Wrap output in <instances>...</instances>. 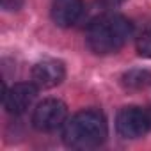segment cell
<instances>
[{"mask_svg": "<svg viewBox=\"0 0 151 151\" xmlns=\"http://www.w3.org/2000/svg\"><path fill=\"white\" fill-rule=\"evenodd\" d=\"M22 6V0H2L4 9H18Z\"/></svg>", "mask_w": 151, "mask_h": 151, "instance_id": "obj_10", "label": "cell"}, {"mask_svg": "<svg viewBox=\"0 0 151 151\" xmlns=\"http://www.w3.org/2000/svg\"><path fill=\"white\" fill-rule=\"evenodd\" d=\"M123 86L126 89H144L151 84V71L147 69H130L123 75Z\"/></svg>", "mask_w": 151, "mask_h": 151, "instance_id": "obj_8", "label": "cell"}, {"mask_svg": "<svg viewBox=\"0 0 151 151\" xmlns=\"http://www.w3.org/2000/svg\"><path fill=\"white\" fill-rule=\"evenodd\" d=\"M107 119L100 110H82L62 126V140L71 149H94L107 139Z\"/></svg>", "mask_w": 151, "mask_h": 151, "instance_id": "obj_1", "label": "cell"}, {"mask_svg": "<svg viewBox=\"0 0 151 151\" xmlns=\"http://www.w3.org/2000/svg\"><path fill=\"white\" fill-rule=\"evenodd\" d=\"M100 2L103 4V6H109V7H114V6H119V4H123L124 0H100Z\"/></svg>", "mask_w": 151, "mask_h": 151, "instance_id": "obj_11", "label": "cell"}, {"mask_svg": "<svg viewBox=\"0 0 151 151\" xmlns=\"http://www.w3.org/2000/svg\"><path fill=\"white\" fill-rule=\"evenodd\" d=\"M133 32L132 22L121 14H103L96 18L86 34L87 46L100 55L116 53L121 50Z\"/></svg>", "mask_w": 151, "mask_h": 151, "instance_id": "obj_2", "label": "cell"}, {"mask_svg": "<svg viewBox=\"0 0 151 151\" xmlns=\"http://www.w3.org/2000/svg\"><path fill=\"white\" fill-rule=\"evenodd\" d=\"M68 121V107L55 98L41 101L32 114V124L39 132H53Z\"/></svg>", "mask_w": 151, "mask_h": 151, "instance_id": "obj_4", "label": "cell"}, {"mask_svg": "<svg viewBox=\"0 0 151 151\" xmlns=\"http://www.w3.org/2000/svg\"><path fill=\"white\" fill-rule=\"evenodd\" d=\"M66 68L57 59H45L32 68V82L39 89H52L64 80Z\"/></svg>", "mask_w": 151, "mask_h": 151, "instance_id": "obj_6", "label": "cell"}, {"mask_svg": "<svg viewBox=\"0 0 151 151\" xmlns=\"http://www.w3.org/2000/svg\"><path fill=\"white\" fill-rule=\"evenodd\" d=\"M37 86L34 82H20L14 84L11 89L4 91V109L13 114V116H20L23 114L32 101L37 96Z\"/></svg>", "mask_w": 151, "mask_h": 151, "instance_id": "obj_5", "label": "cell"}, {"mask_svg": "<svg viewBox=\"0 0 151 151\" xmlns=\"http://www.w3.org/2000/svg\"><path fill=\"white\" fill-rule=\"evenodd\" d=\"M84 13L82 0H53L52 4V20L59 27L75 25Z\"/></svg>", "mask_w": 151, "mask_h": 151, "instance_id": "obj_7", "label": "cell"}, {"mask_svg": "<svg viewBox=\"0 0 151 151\" xmlns=\"http://www.w3.org/2000/svg\"><path fill=\"white\" fill-rule=\"evenodd\" d=\"M137 52H139L140 57L151 59V30H146L137 39Z\"/></svg>", "mask_w": 151, "mask_h": 151, "instance_id": "obj_9", "label": "cell"}, {"mask_svg": "<svg viewBox=\"0 0 151 151\" xmlns=\"http://www.w3.org/2000/svg\"><path fill=\"white\" fill-rule=\"evenodd\" d=\"M116 128L123 139L144 137L151 128V114L140 107H124L116 117Z\"/></svg>", "mask_w": 151, "mask_h": 151, "instance_id": "obj_3", "label": "cell"}]
</instances>
